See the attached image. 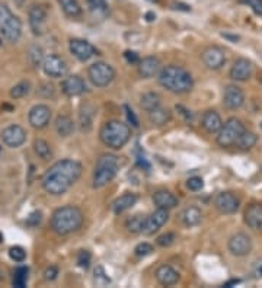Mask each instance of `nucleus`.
Segmentation results:
<instances>
[{
	"mask_svg": "<svg viewBox=\"0 0 262 288\" xmlns=\"http://www.w3.org/2000/svg\"><path fill=\"white\" fill-rule=\"evenodd\" d=\"M258 141V135L252 133V131H249V130H245L241 137H239V140L236 141V146L234 147H237L239 150H243V152H246V150H251L255 147V144Z\"/></svg>",
	"mask_w": 262,
	"mask_h": 288,
	"instance_id": "obj_33",
	"label": "nucleus"
},
{
	"mask_svg": "<svg viewBox=\"0 0 262 288\" xmlns=\"http://www.w3.org/2000/svg\"><path fill=\"white\" fill-rule=\"evenodd\" d=\"M261 85H262V77H261Z\"/></svg>",
	"mask_w": 262,
	"mask_h": 288,
	"instance_id": "obj_59",
	"label": "nucleus"
},
{
	"mask_svg": "<svg viewBox=\"0 0 262 288\" xmlns=\"http://www.w3.org/2000/svg\"><path fill=\"white\" fill-rule=\"evenodd\" d=\"M160 95L156 93V92H147L145 95L140 98V106L145 109L146 112H150L153 111L155 108L160 105Z\"/></svg>",
	"mask_w": 262,
	"mask_h": 288,
	"instance_id": "obj_34",
	"label": "nucleus"
},
{
	"mask_svg": "<svg viewBox=\"0 0 262 288\" xmlns=\"http://www.w3.org/2000/svg\"><path fill=\"white\" fill-rule=\"evenodd\" d=\"M2 141L10 149H18L27 141V131L18 124H12L2 131Z\"/></svg>",
	"mask_w": 262,
	"mask_h": 288,
	"instance_id": "obj_16",
	"label": "nucleus"
},
{
	"mask_svg": "<svg viewBox=\"0 0 262 288\" xmlns=\"http://www.w3.org/2000/svg\"><path fill=\"white\" fill-rule=\"evenodd\" d=\"M124 111H126V115H127V119H128V123H131L133 127H138V119H137L136 114L133 112V109L130 108L128 105H124Z\"/></svg>",
	"mask_w": 262,
	"mask_h": 288,
	"instance_id": "obj_49",
	"label": "nucleus"
},
{
	"mask_svg": "<svg viewBox=\"0 0 262 288\" xmlns=\"http://www.w3.org/2000/svg\"><path fill=\"white\" fill-rule=\"evenodd\" d=\"M99 138L112 150H121L131 138V128L120 119H109L99 130Z\"/></svg>",
	"mask_w": 262,
	"mask_h": 288,
	"instance_id": "obj_4",
	"label": "nucleus"
},
{
	"mask_svg": "<svg viewBox=\"0 0 262 288\" xmlns=\"http://www.w3.org/2000/svg\"><path fill=\"white\" fill-rule=\"evenodd\" d=\"M93 282L98 287H107L111 284V278L107 275L105 269L102 267H97L95 272H93Z\"/></svg>",
	"mask_w": 262,
	"mask_h": 288,
	"instance_id": "obj_38",
	"label": "nucleus"
},
{
	"mask_svg": "<svg viewBox=\"0 0 262 288\" xmlns=\"http://www.w3.org/2000/svg\"><path fill=\"white\" fill-rule=\"evenodd\" d=\"M241 3L251 8L255 15L262 16V0H241Z\"/></svg>",
	"mask_w": 262,
	"mask_h": 288,
	"instance_id": "obj_43",
	"label": "nucleus"
},
{
	"mask_svg": "<svg viewBox=\"0 0 262 288\" xmlns=\"http://www.w3.org/2000/svg\"><path fill=\"white\" fill-rule=\"evenodd\" d=\"M157 82L163 89L175 95L189 93L194 87V79L191 76V73L176 64H169L166 67L160 68L157 75Z\"/></svg>",
	"mask_w": 262,
	"mask_h": 288,
	"instance_id": "obj_2",
	"label": "nucleus"
},
{
	"mask_svg": "<svg viewBox=\"0 0 262 288\" xmlns=\"http://www.w3.org/2000/svg\"><path fill=\"white\" fill-rule=\"evenodd\" d=\"M60 3V8L64 12V15L72 18V19H76L82 16V6L79 3V0H58Z\"/></svg>",
	"mask_w": 262,
	"mask_h": 288,
	"instance_id": "obj_30",
	"label": "nucleus"
},
{
	"mask_svg": "<svg viewBox=\"0 0 262 288\" xmlns=\"http://www.w3.org/2000/svg\"><path fill=\"white\" fill-rule=\"evenodd\" d=\"M204 66L210 70H220L226 64V51L219 45H210L201 53Z\"/></svg>",
	"mask_w": 262,
	"mask_h": 288,
	"instance_id": "obj_13",
	"label": "nucleus"
},
{
	"mask_svg": "<svg viewBox=\"0 0 262 288\" xmlns=\"http://www.w3.org/2000/svg\"><path fill=\"white\" fill-rule=\"evenodd\" d=\"M227 249L232 253L233 256H237V258H243V256H248L252 250V239L246 234V233H236L233 234L232 237L229 239L227 243Z\"/></svg>",
	"mask_w": 262,
	"mask_h": 288,
	"instance_id": "obj_12",
	"label": "nucleus"
},
{
	"mask_svg": "<svg viewBox=\"0 0 262 288\" xmlns=\"http://www.w3.org/2000/svg\"><path fill=\"white\" fill-rule=\"evenodd\" d=\"M186 188L189 189V191H201L204 188V181L203 178H200V176H191L188 181H186Z\"/></svg>",
	"mask_w": 262,
	"mask_h": 288,
	"instance_id": "obj_42",
	"label": "nucleus"
},
{
	"mask_svg": "<svg viewBox=\"0 0 262 288\" xmlns=\"http://www.w3.org/2000/svg\"><path fill=\"white\" fill-rule=\"evenodd\" d=\"M156 281L163 287H172L179 281V272L174 269L171 265H160L155 272Z\"/></svg>",
	"mask_w": 262,
	"mask_h": 288,
	"instance_id": "obj_23",
	"label": "nucleus"
},
{
	"mask_svg": "<svg viewBox=\"0 0 262 288\" xmlns=\"http://www.w3.org/2000/svg\"><path fill=\"white\" fill-rule=\"evenodd\" d=\"M169 220V210L165 208H157L149 217H146L145 226H143V234L145 236H152L156 231H159Z\"/></svg>",
	"mask_w": 262,
	"mask_h": 288,
	"instance_id": "obj_15",
	"label": "nucleus"
},
{
	"mask_svg": "<svg viewBox=\"0 0 262 288\" xmlns=\"http://www.w3.org/2000/svg\"><path fill=\"white\" fill-rule=\"evenodd\" d=\"M243 221L252 230L262 229V204L259 202L251 204L243 212Z\"/></svg>",
	"mask_w": 262,
	"mask_h": 288,
	"instance_id": "obj_21",
	"label": "nucleus"
},
{
	"mask_svg": "<svg viewBox=\"0 0 262 288\" xmlns=\"http://www.w3.org/2000/svg\"><path fill=\"white\" fill-rule=\"evenodd\" d=\"M175 9H179V10H185V12H189L191 10V8L188 6V5H184V3H175Z\"/></svg>",
	"mask_w": 262,
	"mask_h": 288,
	"instance_id": "obj_51",
	"label": "nucleus"
},
{
	"mask_svg": "<svg viewBox=\"0 0 262 288\" xmlns=\"http://www.w3.org/2000/svg\"><path fill=\"white\" fill-rule=\"evenodd\" d=\"M172 118V114L168 108H163L162 105H159L157 108H155L153 111L149 112V119L153 125H157V127H162V125H166Z\"/></svg>",
	"mask_w": 262,
	"mask_h": 288,
	"instance_id": "obj_29",
	"label": "nucleus"
},
{
	"mask_svg": "<svg viewBox=\"0 0 262 288\" xmlns=\"http://www.w3.org/2000/svg\"><path fill=\"white\" fill-rule=\"evenodd\" d=\"M16 2H19V3H22V2H23V0H16Z\"/></svg>",
	"mask_w": 262,
	"mask_h": 288,
	"instance_id": "obj_57",
	"label": "nucleus"
},
{
	"mask_svg": "<svg viewBox=\"0 0 262 288\" xmlns=\"http://www.w3.org/2000/svg\"><path fill=\"white\" fill-rule=\"evenodd\" d=\"M152 200L155 202V205L157 208H165V210H172L178 205V198L175 197L171 191L166 189H159L153 194Z\"/></svg>",
	"mask_w": 262,
	"mask_h": 288,
	"instance_id": "obj_26",
	"label": "nucleus"
},
{
	"mask_svg": "<svg viewBox=\"0 0 262 288\" xmlns=\"http://www.w3.org/2000/svg\"><path fill=\"white\" fill-rule=\"evenodd\" d=\"M90 253L87 252V250H80L78 255V265L80 268H85L86 269L89 267V263H90Z\"/></svg>",
	"mask_w": 262,
	"mask_h": 288,
	"instance_id": "obj_44",
	"label": "nucleus"
},
{
	"mask_svg": "<svg viewBox=\"0 0 262 288\" xmlns=\"http://www.w3.org/2000/svg\"><path fill=\"white\" fill-rule=\"evenodd\" d=\"M0 35L12 44L18 42L22 35V22L5 3H0Z\"/></svg>",
	"mask_w": 262,
	"mask_h": 288,
	"instance_id": "obj_6",
	"label": "nucleus"
},
{
	"mask_svg": "<svg viewBox=\"0 0 262 288\" xmlns=\"http://www.w3.org/2000/svg\"><path fill=\"white\" fill-rule=\"evenodd\" d=\"M51 119V109L50 106L44 105V104H38V105L32 106L28 114V121L31 127L37 128V130H42L50 124Z\"/></svg>",
	"mask_w": 262,
	"mask_h": 288,
	"instance_id": "obj_17",
	"label": "nucleus"
},
{
	"mask_svg": "<svg viewBox=\"0 0 262 288\" xmlns=\"http://www.w3.org/2000/svg\"><path fill=\"white\" fill-rule=\"evenodd\" d=\"M147 2H150V3H159V2H162V0H147Z\"/></svg>",
	"mask_w": 262,
	"mask_h": 288,
	"instance_id": "obj_55",
	"label": "nucleus"
},
{
	"mask_svg": "<svg viewBox=\"0 0 262 288\" xmlns=\"http://www.w3.org/2000/svg\"><path fill=\"white\" fill-rule=\"evenodd\" d=\"M49 12L47 8L42 5H32L28 10V22L29 27L35 35H42L45 32Z\"/></svg>",
	"mask_w": 262,
	"mask_h": 288,
	"instance_id": "obj_10",
	"label": "nucleus"
},
{
	"mask_svg": "<svg viewBox=\"0 0 262 288\" xmlns=\"http://www.w3.org/2000/svg\"><path fill=\"white\" fill-rule=\"evenodd\" d=\"M214 207L220 214H234L241 207V200L234 192L223 191L216 195Z\"/></svg>",
	"mask_w": 262,
	"mask_h": 288,
	"instance_id": "obj_11",
	"label": "nucleus"
},
{
	"mask_svg": "<svg viewBox=\"0 0 262 288\" xmlns=\"http://www.w3.org/2000/svg\"><path fill=\"white\" fill-rule=\"evenodd\" d=\"M239 282H241L239 279H232V281L226 282V284H224V287H232V285H236V284H239Z\"/></svg>",
	"mask_w": 262,
	"mask_h": 288,
	"instance_id": "obj_54",
	"label": "nucleus"
},
{
	"mask_svg": "<svg viewBox=\"0 0 262 288\" xmlns=\"http://www.w3.org/2000/svg\"><path fill=\"white\" fill-rule=\"evenodd\" d=\"M42 221V212L41 211H32L27 219V224L31 227H37L39 226V223Z\"/></svg>",
	"mask_w": 262,
	"mask_h": 288,
	"instance_id": "obj_45",
	"label": "nucleus"
},
{
	"mask_svg": "<svg viewBox=\"0 0 262 288\" xmlns=\"http://www.w3.org/2000/svg\"><path fill=\"white\" fill-rule=\"evenodd\" d=\"M32 149H34V153L37 154L41 160L49 162V160L53 159V150H51V146H50L45 140H42V138L34 140Z\"/></svg>",
	"mask_w": 262,
	"mask_h": 288,
	"instance_id": "obj_32",
	"label": "nucleus"
},
{
	"mask_svg": "<svg viewBox=\"0 0 262 288\" xmlns=\"http://www.w3.org/2000/svg\"><path fill=\"white\" fill-rule=\"evenodd\" d=\"M82 173L83 166L80 162L73 159H63L50 166V169L44 173L41 183L47 194L53 197H60L78 182Z\"/></svg>",
	"mask_w": 262,
	"mask_h": 288,
	"instance_id": "obj_1",
	"label": "nucleus"
},
{
	"mask_svg": "<svg viewBox=\"0 0 262 288\" xmlns=\"http://www.w3.org/2000/svg\"><path fill=\"white\" fill-rule=\"evenodd\" d=\"M146 19H147V22H153L156 19V15L153 12H147L146 13Z\"/></svg>",
	"mask_w": 262,
	"mask_h": 288,
	"instance_id": "obj_52",
	"label": "nucleus"
},
{
	"mask_svg": "<svg viewBox=\"0 0 262 288\" xmlns=\"http://www.w3.org/2000/svg\"><path fill=\"white\" fill-rule=\"evenodd\" d=\"M56 131L60 137H68L72 135V133L75 131V123L73 119L67 115H60L56 119Z\"/></svg>",
	"mask_w": 262,
	"mask_h": 288,
	"instance_id": "obj_31",
	"label": "nucleus"
},
{
	"mask_svg": "<svg viewBox=\"0 0 262 288\" xmlns=\"http://www.w3.org/2000/svg\"><path fill=\"white\" fill-rule=\"evenodd\" d=\"M201 220H203V211L195 205L186 207L181 214V221L185 227H195L201 223Z\"/></svg>",
	"mask_w": 262,
	"mask_h": 288,
	"instance_id": "obj_27",
	"label": "nucleus"
},
{
	"mask_svg": "<svg viewBox=\"0 0 262 288\" xmlns=\"http://www.w3.org/2000/svg\"><path fill=\"white\" fill-rule=\"evenodd\" d=\"M253 66L248 58H237L229 70V77L234 82H248L252 76Z\"/></svg>",
	"mask_w": 262,
	"mask_h": 288,
	"instance_id": "obj_20",
	"label": "nucleus"
},
{
	"mask_svg": "<svg viewBox=\"0 0 262 288\" xmlns=\"http://www.w3.org/2000/svg\"><path fill=\"white\" fill-rule=\"evenodd\" d=\"M42 71L45 73V76L53 77V79H58V77H64L67 75L68 66L66 60L60 57L57 54H49L42 60Z\"/></svg>",
	"mask_w": 262,
	"mask_h": 288,
	"instance_id": "obj_9",
	"label": "nucleus"
},
{
	"mask_svg": "<svg viewBox=\"0 0 262 288\" xmlns=\"http://www.w3.org/2000/svg\"><path fill=\"white\" fill-rule=\"evenodd\" d=\"M2 242H3V234L0 233V243H2Z\"/></svg>",
	"mask_w": 262,
	"mask_h": 288,
	"instance_id": "obj_56",
	"label": "nucleus"
},
{
	"mask_svg": "<svg viewBox=\"0 0 262 288\" xmlns=\"http://www.w3.org/2000/svg\"><path fill=\"white\" fill-rule=\"evenodd\" d=\"M245 130H246V127L243 124L242 119H239L236 116L229 118L226 123H223L220 131L217 133V144L223 149L234 147L236 141L239 140V137Z\"/></svg>",
	"mask_w": 262,
	"mask_h": 288,
	"instance_id": "obj_7",
	"label": "nucleus"
},
{
	"mask_svg": "<svg viewBox=\"0 0 262 288\" xmlns=\"http://www.w3.org/2000/svg\"><path fill=\"white\" fill-rule=\"evenodd\" d=\"M175 240H176V234H175V233H171V231H168L165 234L159 236L157 240H156V243H157L159 246H162V248H169V246L174 245Z\"/></svg>",
	"mask_w": 262,
	"mask_h": 288,
	"instance_id": "obj_40",
	"label": "nucleus"
},
{
	"mask_svg": "<svg viewBox=\"0 0 262 288\" xmlns=\"http://www.w3.org/2000/svg\"><path fill=\"white\" fill-rule=\"evenodd\" d=\"M223 37H224V38H227V39H232L233 42L239 41V37H237V35H229V34H223Z\"/></svg>",
	"mask_w": 262,
	"mask_h": 288,
	"instance_id": "obj_53",
	"label": "nucleus"
},
{
	"mask_svg": "<svg viewBox=\"0 0 262 288\" xmlns=\"http://www.w3.org/2000/svg\"><path fill=\"white\" fill-rule=\"evenodd\" d=\"M120 171V160L115 154L104 153L99 156L95 164V171L92 176V186L95 189L104 188L108 183L112 182Z\"/></svg>",
	"mask_w": 262,
	"mask_h": 288,
	"instance_id": "obj_5",
	"label": "nucleus"
},
{
	"mask_svg": "<svg viewBox=\"0 0 262 288\" xmlns=\"http://www.w3.org/2000/svg\"><path fill=\"white\" fill-rule=\"evenodd\" d=\"M58 275V268L57 267H54V265H50L45 268L44 271V279L45 281H54V279L57 278Z\"/></svg>",
	"mask_w": 262,
	"mask_h": 288,
	"instance_id": "obj_47",
	"label": "nucleus"
},
{
	"mask_svg": "<svg viewBox=\"0 0 262 288\" xmlns=\"http://www.w3.org/2000/svg\"><path fill=\"white\" fill-rule=\"evenodd\" d=\"M29 90H31V83H29L28 80H22L18 85H15V86L10 89V98L20 99V98L28 95Z\"/></svg>",
	"mask_w": 262,
	"mask_h": 288,
	"instance_id": "obj_36",
	"label": "nucleus"
},
{
	"mask_svg": "<svg viewBox=\"0 0 262 288\" xmlns=\"http://www.w3.org/2000/svg\"><path fill=\"white\" fill-rule=\"evenodd\" d=\"M28 267H19V268L15 271V275H13V287L23 288L27 285V281H28Z\"/></svg>",
	"mask_w": 262,
	"mask_h": 288,
	"instance_id": "obj_37",
	"label": "nucleus"
},
{
	"mask_svg": "<svg viewBox=\"0 0 262 288\" xmlns=\"http://www.w3.org/2000/svg\"><path fill=\"white\" fill-rule=\"evenodd\" d=\"M31 60H32V63L35 64V66H38V64H42V60H44V56H42V51H41V48L38 47H32L31 48Z\"/></svg>",
	"mask_w": 262,
	"mask_h": 288,
	"instance_id": "obj_46",
	"label": "nucleus"
},
{
	"mask_svg": "<svg viewBox=\"0 0 262 288\" xmlns=\"http://www.w3.org/2000/svg\"><path fill=\"white\" fill-rule=\"evenodd\" d=\"M9 256L10 259L15 260V262H23L27 258V252L20 246H12L9 249Z\"/></svg>",
	"mask_w": 262,
	"mask_h": 288,
	"instance_id": "obj_41",
	"label": "nucleus"
},
{
	"mask_svg": "<svg viewBox=\"0 0 262 288\" xmlns=\"http://www.w3.org/2000/svg\"><path fill=\"white\" fill-rule=\"evenodd\" d=\"M87 90L85 80L78 75H70L66 76L61 82V92L68 98H76V96L83 95Z\"/></svg>",
	"mask_w": 262,
	"mask_h": 288,
	"instance_id": "obj_18",
	"label": "nucleus"
},
{
	"mask_svg": "<svg viewBox=\"0 0 262 288\" xmlns=\"http://www.w3.org/2000/svg\"><path fill=\"white\" fill-rule=\"evenodd\" d=\"M245 104V93L239 86L236 85H227L223 92V105L224 108L236 111L241 109Z\"/></svg>",
	"mask_w": 262,
	"mask_h": 288,
	"instance_id": "obj_19",
	"label": "nucleus"
},
{
	"mask_svg": "<svg viewBox=\"0 0 262 288\" xmlns=\"http://www.w3.org/2000/svg\"><path fill=\"white\" fill-rule=\"evenodd\" d=\"M223 125V119L220 114L214 109H208L203 114V118H201V127L204 130L208 133V134H217L220 131Z\"/></svg>",
	"mask_w": 262,
	"mask_h": 288,
	"instance_id": "obj_24",
	"label": "nucleus"
},
{
	"mask_svg": "<svg viewBox=\"0 0 262 288\" xmlns=\"http://www.w3.org/2000/svg\"><path fill=\"white\" fill-rule=\"evenodd\" d=\"M68 50L72 53V56L78 58L79 61H87L92 57H95L98 54V50L90 42H87L86 39L82 38H72L68 41Z\"/></svg>",
	"mask_w": 262,
	"mask_h": 288,
	"instance_id": "obj_14",
	"label": "nucleus"
},
{
	"mask_svg": "<svg viewBox=\"0 0 262 288\" xmlns=\"http://www.w3.org/2000/svg\"><path fill=\"white\" fill-rule=\"evenodd\" d=\"M137 66H138V75L143 79H152V77L157 76L162 68L160 60L155 56L141 58Z\"/></svg>",
	"mask_w": 262,
	"mask_h": 288,
	"instance_id": "obj_22",
	"label": "nucleus"
},
{
	"mask_svg": "<svg viewBox=\"0 0 262 288\" xmlns=\"http://www.w3.org/2000/svg\"><path fill=\"white\" fill-rule=\"evenodd\" d=\"M87 77L97 87H107L115 79V70L105 61H97L87 68Z\"/></svg>",
	"mask_w": 262,
	"mask_h": 288,
	"instance_id": "obj_8",
	"label": "nucleus"
},
{
	"mask_svg": "<svg viewBox=\"0 0 262 288\" xmlns=\"http://www.w3.org/2000/svg\"><path fill=\"white\" fill-rule=\"evenodd\" d=\"M137 200V194L134 192H126L123 195H120L118 198H115L112 204H111V211L114 214H123V212L128 211L130 208H133L136 205Z\"/></svg>",
	"mask_w": 262,
	"mask_h": 288,
	"instance_id": "obj_25",
	"label": "nucleus"
},
{
	"mask_svg": "<svg viewBox=\"0 0 262 288\" xmlns=\"http://www.w3.org/2000/svg\"><path fill=\"white\" fill-rule=\"evenodd\" d=\"M124 58H126V61L128 64H138L140 63V60L141 58L138 57V54L134 53V51H130V50H127L126 53H124Z\"/></svg>",
	"mask_w": 262,
	"mask_h": 288,
	"instance_id": "obj_48",
	"label": "nucleus"
},
{
	"mask_svg": "<svg viewBox=\"0 0 262 288\" xmlns=\"http://www.w3.org/2000/svg\"><path fill=\"white\" fill-rule=\"evenodd\" d=\"M146 215L145 214H136L133 217H130L126 221V229L131 234H140L143 231V226H145Z\"/></svg>",
	"mask_w": 262,
	"mask_h": 288,
	"instance_id": "obj_35",
	"label": "nucleus"
},
{
	"mask_svg": "<svg viewBox=\"0 0 262 288\" xmlns=\"http://www.w3.org/2000/svg\"><path fill=\"white\" fill-rule=\"evenodd\" d=\"M176 111H181V115H184L185 119H193V114H191V111L185 109L182 105H176Z\"/></svg>",
	"mask_w": 262,
	"mask_h": 288,
	"instance_id": "obj_50",
	"label": "nucleus"
},
{
	"mask_svg": "<svg viewBox=\"0 0 262 288\" xmlns=\"http://www.w3.org/2000/svg\"><path fill=\"white\" fill-rule=\"evenodd\" d=\"M83 212L76 205L60 207L51 215V229L58 236H68L78 231L83 224Z\"/></svg>",
	"mask_w": 262,
	"mask_h": 288,
	"instance_id": "obj_3",
	"label": "nucleus"
},
{
	"mask_svg": "<svg viewBox=\"0 0 262 288\" xmlns=\"http://www.w3.org/2000/svg\"><path fill=\"white\" fill-rule=\"evenodd\" d=\"M259 272H261V274H262V267H261V269H259Z\"/></svg>",
	"mask_w": 262,
	"mask_h": 288,
	"instance_id": "obj_58",
	"label": "nucleus"
},
{
	"mask_svg": "<svg viewBox=\"0 0 262 288\" xmlns=\"http://www.w3.org/2000/svg\"><path fill=\"white\" fill-rule=\"evenodd\" d=\"M153 250L155 249H153V246L150 243L143 242V243H138L136 248H134V255H136L137 258H146V256L152 255Z\"/></svg>",
	"mask_w": 262,
	"mask_h": 288,
	"instance_id": "obj_39",
	"label": "nucleus"
},
{
	"mask_svg": "<svg viewBox=\"0 0 262 288\" xmlns=\"http://www.w3.org/2000/svg\"><path fill=\"white\" fill-rule=\"evenodd\" d=\"M87 9L97 19H105L109 16V6L107 0H86Z\"/></svg>",
	"mask_w": 262,
	"mask_h": 288,
	"instance_id": "obj_28",
	"label": "nucleus"
}]
</instances>
